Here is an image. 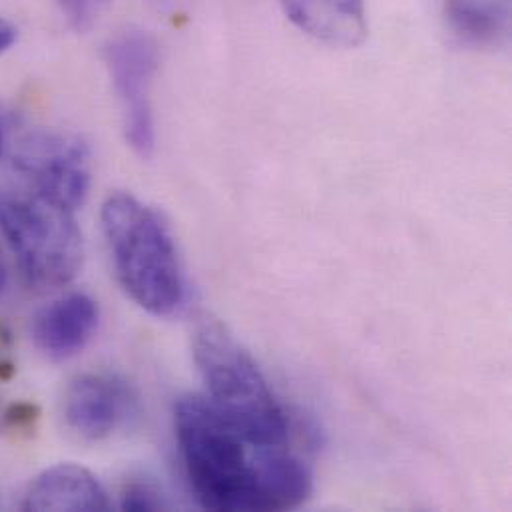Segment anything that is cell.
Here are the masks:
<instances>
[{"label": "cell", "instance_id": "1", "mask_svg": "<svg viewBox=\"0 0 512 512\" xmlns=\"http://www.w3.org/2000/svg\"><path fill=\"white\" fill-rule=\"evenodd\" d=\"M180 457L196 501L210 511H289L309 495L303 461L281 447H257L206 395L174 409Z\"/></svg>", "mask_w": 512, "mask_h": 512}, {"label": "cell", "instance_id": "2", "mask_svg": "<svg viewBox=\"0 0 512 512\" xmlns=\"http://www.w3.org/2000/svg\"><path fill=\"white\" fill-rule=\"evenodd\" d=\"M100 218L116 277L128 297L154 317L180 313L188 283L166 220L126 192L108 196Z\"/></svg>", "mask_w": 512, "mask_h": 512}, {"label": "cell", "instance_id": "3", "mask_svg": "<svg viewBox=\"0 0 512 512\" xmlns=\"http://www.w3.org/2000/svg\"><path fill=\"white\" fill-rule=\"evenodd\" d=\"M192 353L206 397L257 447H281L289 439V417L254 357L224 323L202 317L192 333Z\"/></svg>", "mask_w": 512, "mask_h": 512}, {"label": "cell", "instance_id": "4", "mask_svg": "<svg viewBox=\"0 0 512 512\" xmlns=\"http://www.w3.org/2000/svg\"><path fill=\"white\" fill-rule=\"evenodd\" d=\"M0 232L32 287L66 285L82 267L74 212L28 186H0Z\"/></svg>", "mask_w": 512, "mask_h": 512}, {"label": "cell", "instance_id": "5", "mask_svg": "<svg viewBox=\"0 0 512 512\" xmlns=\"http://www.w3.org/2000/svg\"><path fill=\"white\" fill-rule=\"evenodd\" d=\"M104 56L122 108L126 142L136 156L148 160L156 150L152 82L158 70V44L146 30L126 28L106 44Z\"/></svg>", "mask_w": 512, "mask_h": 512}, {"label": "cell", "instance_id": "6", "mask_svg": "<svg viewBox=\"0 0 512 512\" xmlns=\"http://www.w3.org/2000/svg\"><path fill=\"white\" fill-rule=\"evenodd\" d=\"M14 170L24 186L76 212L90 190L92 156L88 144L70 132L36 130L20 140Z\"/></svg>", "mask_w": 512, "mask_h": 512}, {"label": "cell", "instance_id": "7", "mask_svg": "<svg viewBox=\"0 0 512 512\" xmlns=\"http://www.w3.org/2000/svg\"><path fill=\"white\" fill-rule=\"evenodd\" d=\"M136 415L138 397L134 389L116 375H80L64 393V419L68 429L90 443L110 439Z\"/></svg>", "mask_w": 512, "mask_h": 512}, {"label": "cell", "instance_id": "8", "mask_svg": "<svg viewBox=\"0 0 512 512\" xmlns=\"http://www.w3.org/2000/svg\"><path fill=\"white\" fill-rule=\"evenodd\" d=\"M100 321L98 303L80 291L42 307L32 319V341L50 361L78 355L94 337Z\"/></svg>", "mask_w": 512, "mask_h": 512}, {"label": "cell", "instance_id": "9", "mask_svg": "<svg viewBox=\"0 0 512 512\" xmlns=\"http://www.w3.org/2000/svg\"><path fill=\"white\" fill-rule=\"evenodd\" d=\"M24 511H86L110 509L102 483L84 467L62 463L40 473L28 487Z\"/></svg>", "mask_w": 512, "mask_h": 512}, {"label": "cell", "instance_id": "10", "mask_svg": "<svg viewBox=\"0 0 512 512\" xmlns=\"http://www.w3.org/2000/svg\"><path fill=\"white\" fill-rule=\"evenodd\" d=\"M289 20L329 46L355 48L367 36V0H279Z\"/></svg>", "mask_w": 512, "mask_h": 512}, {"label": "cell", "instance_id": "11", "mask_svg": "<svg viewBox=\"0 0 512 512\" xmlns=\"http://www.w3.org/2000/svg\"><path fill=\"white\" fill-rule=\"evenodd\" d=\"M447 24L471 46H491L507 30V12L495 0H447Z\"/></svg>", "mask_w": 512, "mask_h": 512}, {"label": "cell", "instance_id": "12", "mask_svg": "<svg viewBox=\"0 0 512 512\" xmlns=\"http://www.w3.org/2000/svg\"><path fill=\"white\" fill-rule=\"evenodd\" d=\"M168 505L160 489L148 481H130L120 495L122 511H164Z\"/></svg>", "mask_w": 512, "mask_h": 512}, {"label": "cell", "instance_id": "13", "mask_svg": "<svg viewBox=\"0 0 512 512\" xmlns=\"http://www.w3.org/2000/svg\"><path fill=\"white\" fill-rule=\"evenodd\" d=\"M64 18L76 32H88L108 8L110 0H56Z\"/></svg>", "mask_w": 512, "mask_h": 512}, {"label": "cell", "instance_id": "14", "mask_svg": "<svg viewBox=\"0 0 512 512\" xmlns=\"http://www.w3.org/2000/svg\"><path fill=\"white\" fill-rule=\"evenodd\" d=\"M14 40H16V28L4 18H0V54L6 52L14 44Z\"/></svg>", "mask_w": 512, "mask_h": 512}, {"label": "cell", "instance_id": "15", "mask_svg": "<svg viewBox=\"0 0 512 512\" xmlns=\"http://www.w3.org/2000/svg\"><path fill=\"white\" fill-rule=\"evenodd\" d=\"M10 112L0 104V156L4 154L6 142H8V134H10Z\"/></svg>", "mask_w": 512, "mask_h": 512}, {"label": "cell", "instance_id": "16", "mask_svg": "<svg viewBox=\"0 0 512 512\" xmlns=\"http://www.w3.org/2000/svg\"><path fill=\"white\" fill-rule=\"evenodd\" d=\"M6 267H4V261H2V257H0V293L4 291V287H6Z\"/></svg>", "mask_w": 512, "mask_h": 512}]
</instances>
